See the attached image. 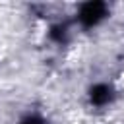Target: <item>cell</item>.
<instances>
[{
	"mask_svg": "<svg viewBox=\"0 0 124 124\" xmlns=\"http://www.w3.org/2000/svg\"><path fill=\"white\" fill-rule=\"evenodd\" d=\"M120 83L124 85V72H122V76H120Z\"/></svg>",
	"mask_w": 124,
	"mask_h": 124,
	"instance_id": "cell-1",
	"label": "cell"
}]
</instances>
